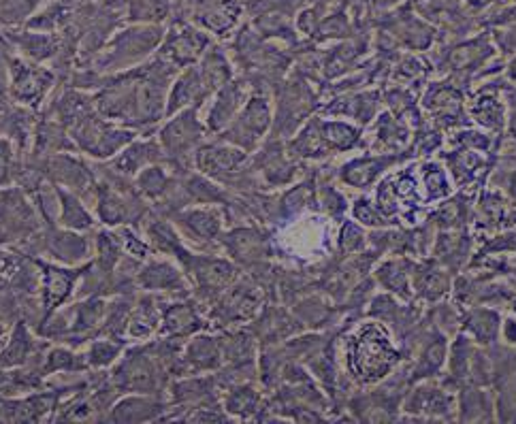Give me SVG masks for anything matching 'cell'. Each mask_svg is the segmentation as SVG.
Here are the masks:
<instances>
[{
	"instance_id": "6da1fadb",
	"label": "cell",
	"mask_w": 516,
	"mask_h": 424,
	"mask_svg": "<svg viewBox=\"0 0 516 424\" xmlns=\"http://www.w3.org/2000/svg\"><path fill=\"white\" fill-rule=\"evenodd\" d=\"M163 37L165 30L158 24H135L131 28H124L105 43L101 50L103 54L94 58V67L99 71H116L128 67V64H135L141 58L150 56Z\"/></svg>"
},
{
	"instance_id": "7a4b0ae2",
	"label": "cell",
	"mask_w": 516,
	"mask_h": 424,
	"mask_svg": "<svg viewBox=\"0 0 516 424\" xmlns=\"http://www.w3.org/2000/svg\"><path fill=\"white\" fill-rule=\"evenodd\" d=\"M9 71L13 96L28 105H39L54 81L52 71L35 67V64L20 58H9Z\"/></svg>"
},
{
	"instance_id": "3957f363",
	"label": "cell",
	"mask_w": 516,
	"mask_h": 424,
	"mask_svg": "<svg viewBox=\"0 0 516 424\" xmlns=\"http://www.w3.org/2000/svg\"><path fill=\"white\" fill-rule=\"evenodd\" d=\"M205 45L207 39L203 32L190 26H173L167 32V39L160 47L158 56H163L173 67H184V64L195 62L201 56Z\"/></svg>"
},
{
	"instance_id": "277c9868",
	"label": "cell",
	"mask_w": 516,
	"mask_h": 424,
	"mask_svg": "<svg viewBox=\"0 0 516 424\" xmlns=\"http://www.w3.org/2000/svg\"><path fill=\"white\" fill-rule=\"evenodd\" d=\"M9 41L35 62L54 58L62 52V37L58 32H11Z\"/></svg>"
},
{
	"instance_id": "5b68a950",
	"label": "cell",
	"mask_w": 516,
	"mask_h": 424,
	"mask_svg": "<svg viewBox=\"0 0 516 424\" xmlns=\"http://www.w3.org/2000/svg\"><path fill=\"white\" fill-rule=\"evenodd\" d=\"M43 271H45L43 273V277H45V309L47 307L56 309L62 301L69 299L79 273L52 269V267H43Z\"/></svg>"
},
{
	"instance_id": "8992f818",
	"label": "cell",
	"mask_w": 516,
	"mask_h": 424,
	"mask_svg": "<svg viewBox=\"0 0 516 424\" xmlns=\"http://www.w3.org/2000/svg\"><path fill=\"white\" fill-rule=\"evenodd\" d=\"M171 11V0H131L128 5V20L135 24H158Z\"/></svg>"
},
{
	"instance_id": "52a82bcc",
	"label": "cell",
	"mask_w": 516,
	"mask_h": 424,
	"mask_svg": "<svg viewBox=\"0 0 516 424\" xmlns=\"http://www.w3.org/2000/svg\"><path fill=\"white\" fill-rule=\"evenodd\" d=\"M32 350V344H30V337L28 333L24 331V326L20 324L18 331L13 333V339H11V346L0 354V365L5 367H13V365H22L26 361L28 352Z\"/></svg>"
},
{
	"instance_id": "ba28073f",
	"label": "cell",
	"mask_w": 516,
	"mask_h": 424,
	"mask_svg": "<svg viewBox=\"0 0 516 424\" xmlns=\"http://www.w3.org/2000/svg\"><path fill=\"white\" fill-rule=\"evenodd\" d=\"M62 199V222L71 228H90L92 218L88 216V211L82 207L75 197L67 192H60Z\"/></svg>"
},
{
	"instance_id": "9c48e42d",
	"label": "cell",
	"mask_w": 516,
	"mask_h": 424,
	"mask_svg": "<svg viewBox=\"0 0 516 424\" xmlns=\"http://www.w3.org/2000/svg\"><path fill=\"white\" fill-rule=\"evenodd\" d=\"M141 284L145 288H173L180 284V277L169 265H150L141 273Z\"/></svg>"
},
{
	"instance_id": "30bf717a",
	"label": "cell",
	"mask_w": 516,
	"mask_h": 424,
	"mask_svg": "<svg viewBox=\"0 0 516 424\" xmlns=\"http://www.w3.org/2000/svg\"><path fill=\"white\" fill-rule=\"evenodd\" d=\"M152 158H156V148H154V145H150V143H137L126 154H122V158L118 162H114V167L122 169L124 173H133V171H137L141 165H145V162L152 160Z\"/></svg>"
},
{
	"instance_id": "8fae6325",
	"label": "cell",
	"mask_w": 516,
	"mask_h": 424,
	"mask_svg": "<svg viewBox=\"0 0 516 424\" xmlns=\"http://www.w3.org/2000/svg\"><path fill=\"white\" fill-rule=\"evenodd\" d=\"M156 322H158V316H156L154 305L148 299L141 301L135 316L131 318V335H135V337L148 335L156 326Z\"/></svg>"
},
{
	"instance_id": "7c38bea8",
	"label": "cell",
	"mask_w": 516,
	"mask_h": 424,
	"mask_svg": "<svg viewBox=\"0 0 516 424\" xmlns=\"http://www.w3.org/2000/svg\"><path fill=\"white\" fill-rule=\"evenodd\" d=\"M165 186H167V179L160 169H148L139 177V188L145 194H150V197H158V194L165 190Z\"/></svg>"
},
{
	"instance_id": "4fadbf2b",
	"label": "cell",
	"mask_w": 516,
	"mask_h": 424,
	"mask_svg": "<svg viewBox=\"0 0 516 424\" xmlns=\"http://www.w3.org/2000/svg\"><path fill=\"white\" fill-rule=\"evenodd\" d=\"M118 350H120V346L109 344V341H96V344L90 350V363L92 365H101V367L109 365L116 358Z\"/></svg>"
},
{
	"instance_id": "5bb4252c",
	"label": "cell",
	"mask_w": 516,
	"mask_h": 424,
	"mask_svg": "<svg viewBox=\"0 0 516 424\" xmlns=\"http://www.w3.org/2000/svg\"><path fill=\"white\" fill-rule=\"evenodd\" d=\"M82 367H84V363H79L77 356H73L67 350H56L50 356V371H60V369L71 371V369H82Z\"/></svg>"
}]
</instances>
